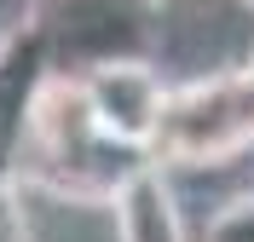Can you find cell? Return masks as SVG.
<instances>
[{"mask_svg": "<svg viewBox=\"0 0 254 242\" xmlns=\"http://www.w3.org/2000/svg\"><path fill=\"white\" fill-rule=\"evenodd\" d=\"M150 161L144 150L122 145L98 127L93 104H87V87L81 75H64L47 69L41 87L29 93V110H23V133H17L12 150V185H29V191L47 196H69V202H110L144 173Z\"/></svg>", "mask_w": 254, "mask_h": 242, "instance_id": "obj_1", "label": "cell"}, {"mask_svg": "<svg viewBox=\"0 0 254 242\" xmlns=\"http://www.w3.org/2000/svg\"><path fill=\"white\" fill-rule=\"evenodd\" d=\"M254 150V75L249 69H214L202 81H179L162 98L156 133L144 161L168 167H225Z\"/></svg>", "mask_w": 254, "mask_h": 242, "instance_id": "obj_2", "label": "cell"}, {"mask_svg": "<svg viewBox=\"0 0 254 242\" xmlns=\"http://www.w3.org/2000/svg\"><path fill=\"white\" fill-rule=\"evenodd\" d=\"M29 23L47 47V69L64 75H87L110 58H144L139 0H47Z\"/></svg>", "mask_w": 254, "mask_h": 242, "instance_id": "obj_3", "label": "cell"}, {"mask_svg": "<svg viewBox=\"0 0 254 242\" xmlns=\"http://www.w3.org/2000/svg\"><path fill=\"white\" fill-rule=\"evenodd\" d=\"M87 87V104H93L98 127L122 139V145L144 150L150 145V133H156V115H162V75L150 69V58H110V64H93L81 75Z\"/></svg>", "mask_w": 254, "mask_h": 242, "instance_id": "obj_4", "label": "cell"}, {"mask_svg": "<svg viewBox=\"0 0 254 242\" xmlns=\"http://www.w3.org/2000/svg\"><path fill=\"white\" fill-rule=\"evenodd\" d=\"M116 225H122V242H185L179 208H174L168 179H162L156 167H144V173L116 196Z\"/></svg>", "mask_w": 254, "mask_h": 242, "instance_id": "obj_5", "label": "cell"}, {"mask_svg": "<svg viewBox=\"0 0 254 242\" xmlns=\"http://www.w3.org/2000/svg\"><path fill=\"white\" fill-rule=\"evenodd\" d=\"M196 242H254V191L231 196V202L208 219V231Z\"/></svg>", "mask_w": 254, "mask_h": 242, "instance_id": "obj_6", "label": "cell"}, {"mask_svg": "<svg viewBox=\"0 0 254 242\" xmlns=\"http://www.w3.org/2000/svg\"><path fill=\"white\" fill-rule=\"evenodd\" d=\"M0 242H29V225H23V208H17V185L0 179Z\"/></svg>", "mask_w": 254, "mask_h": 242, "instance_id": "obj_7", "label": "cell"}, {"mask_svg": "<svg viewBox=\"0 0 254 242\" xmlns=\"http://www.w3.org/2000/svg\"><path fill=\"white\" fill-rule=\"evenodd\" d=\"M139 6H150V12H179V6H190V0H139Z\"/></svg>", "mask_w": 254, "mask_h": 242, "instance_id": "obj_8", "label": "cell"}, {"mask_svg": "<svg viewBox=\"0 0 254 242\" xmlns=\"http://www.w3.org/2000/svg\"><path fill=\"white\" fill-rule=\"evenodd\" d=\"M17 29H23V23H12V17L0 12V52H6V41H12V35H17Z\"/></svg>", "mask_w": 254, "mask_h": 242, "instance_id": "obj_9", "label": "cell"}, {"mask_svg": "<svg viewBox=\"0 0 254 242\" xmlns=\"http://www.w3.org/2000/svg\"><path fill=\"white\" fill-rule=\"evenodd\" d=\"M243 6H249V12H254V0H243Z\"/></svg>", "mask_w": 254, "mask_h": 242, "instance_id": "obj_10", "label": "cell"}, {"mask_svg": "<svg viewBox=\"0 0 254 242\" xmlns=\"http://www.w3.org/2000/svg\"><path fill=\"white\" fill-rule=\"evenodd\" d=\"M249 75H254V64H249Z\"/></svg>", "mask_w": 254, "mask_h": 242, "instance_id": "obj_11", "label": "cell"}]
</instances>
